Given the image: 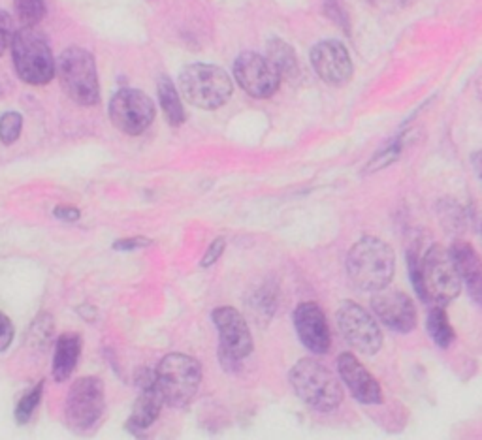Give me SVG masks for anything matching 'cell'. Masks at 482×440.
Segmentation results:
<instances>
[{
    "label": "cell",
    "mask_w": 482,
    "mask_h": 440,
    "mask_svg": "<svg viewBox=\"0 0 482 440\" xmlns=\"http://www.w3.org/2000/svg\"><path fill=\"white\" fill-rule=\"evenodd\" d=\"M110 118L117 130L140 135L154 118L153 100L137 89H120L110 102Z\"/></svg>",
    "instance_id": "cell-11"
},
{
    "label": "cell",
    "mask_w": 482,
    "mask_h": 440,
    "mask_svg": "<svg viewBox=\"0 0 482 440\" xmlns=\"http://www.w3.org/2000/svg\"><path fill=\"white\" fill-rule=\"evenodd\" d=\"M213 324L219 330L220 348L219 360L227 371H237L239 363L253 352V337L245 318L234 307H219L212 313Z\"/></svg>",
    "instance_id": "cell-8"
},
{
    "label": "cell",
    "mask_w": 482,
    "mask_h": 440,
    "mask_svg": "<svg viewBox=\"0 0 482 440\" xmlns=\"http://www.w3.org/2000/svg\"><path fill=\"white\" fill-rule=\"evenodd\" d=\"M42 392H44V382H38L20 399V403H17V406H15V412H13L17 423L25 426V423L30 420V416L34 414V411H37V406L42 401Z\"/></svg>",
    "instance_id": "cell-24"
},
{
    "label": "cell",
    "mask_w": 482,
    "mask_h": 440,
    "mask_svg": "<svg viewBox=\"0 0 482 440\" xmlns=\"http://www.w3.org/2000/svg\"><path fill=\"white\" fill-rule=\"evenodd\" d=\"M451 254H453L454 264L460 271V277L466 281L468 286L475 284L482 279V260L470 243L456 241L451 247Z\"/></svg>",
    "instance_id": "cell-20"
},
{
    "label": "cell",
    "mask_w": 482,
    "mask_h": 440,
    "mask_svg": "<svg viewBox=\"0 0 482 440\" xmlns=\"http://www.w3.org/2000/svg\"><path fill=\"white\" fill-rule=\"evenodd\" d=\"M403 138H405V135H402V138H398L394 143H390L386 149L378 151L377 155L373 157V160L368 164L366 172L375 174V172H378V169H383V167L390 166L392 162L398 160L400 155H402V149H403Z\"/></svg>",
    "instance_id": "cell-26"
},
{
    "label": "cell",
    "mask_w": 482,
    "mask_h": 440,
    "mask_svg": "<svg viewBox=\"0 0 482 440\" xmlns=\"http://www.w3.org/2000/svg\"><path fill=\"white\" fill-rule=\"evenodd\" d=\"M337 324L345 341L360 354L373 355L383 346V333L375 318L354 301H343L337 309Z\"/></svg>",
    "instance_id": "cell-10"
},
{
    "label": "cell",
    "mask_w": 482,
    "mask_h": 440,
    "mask_svg": "<svg viewBox=\"0 0 482 440\" xmlns=\"http://www.w3.org/2000/svg\"><path fill=\"white\" fill-rule=\"evenodd\" d=\"M137 386H140V395H137L134 403L132 414L127 423L129 431H132L134 435L151 428L153 423L157 421L162 406L166 404L153 371H144L142 375L137 377Z\"/></svg>",
    "instance_id": "cell-16"
},
{
    "label": "cell",
    "mask_w": 482,
    "mask_h": 440,
    "mask_svg": "<svg viewBox=\"0 0 482 440\" xmlns=\"http://www.w3.org/2000/svg\"><path fill=\"white\" fill-rule=\"evenodd\" d=\"M326 13H328L330 20H334L339 27L345 29V32H349V17L339 0H328V4H326Z\"/></svg>",
    "instance_id": "cell-29"
},
{
    "label": "cell",
    "mask_w": 482,
    "mask_h": 440,
    "mask_svg": "<svg viewBox=\"0 0 482 440\" xmlns=\"http://www.w3.org/2000/svg\"><path fill=\"white\" fill-rule=\"evenodd\" d=\"M55 216L61 220H68V223H76L79 218V211L76 208H57Z\"/></svg>",
    "instance_id": "cell-33"
},
{
    "label": "cell",
    "mask_w": 482,
    "mask_h": 440,
    "mask_svg": "<svg viewBox=\"0 0 482 440\" xmlns=\"http://www.w3.org/2000/svg\"><path fill=\"white\" fill-rule=\"evenodd\" d=\"M13 68L21 81L29 85H46L55 76V59L49 44L34 27H21L12 42Z\"/></svg>",
    "instance_id": "cell-4"
},
{
    "label": "cell",
    "mask_w": 482,
    "mask_h": 440,
    "mask_svg": "<svg viewBox=\"0 0 482 440\" xmlns=\"http://www.w3.org/2000/svg\"><path fill=\"white\" fill-rule=\"evenodd\" d=\"M395 271L392 247L378 237H362L347 254V273L362 292H378L386 288Z\"/></svg>",
    "instance_id": "cell-1"
},
{
    "label": "cell",
    "mask_w": 482,
    "mask_h": 440,
    "mask_svg": "<svg viewBox=\"0 0 482 440\" xmlns=\"http://www.w3.org/2000/svg\"><path fill=\"white\" fill-rule=\"evenodd\" d=\"M234 77L241 89L258 100L273 96L281 85V76L273 64L266 57L254 53V51H245L236 59Z\"/></svg>",
    "instance_id": "cell-12"
},
{
    "label": "cell",
    "mask_w": 482,
    "mask_h": 440,
    "mask_svg": "<svg viewBox=\"0 0 482 440\" xmlns=\"http://www.w3.org/2000/svg\"><path fill=\"white\" fill-rule=\"evenodd\" d=\"M295 328L303 346L313 354H326L330 350L332 337L328 322L317 303H302L295 311Z\"/></svg>",
    "instance_id": "cell-15"
},
{
    "label": "cell",
    "mask_w": 482,
    "mask_h": 440,
    "mask_svg": "<svg viewBox=\"0 0 482 440\" xmlns=\"http://www.w3.org/2000/svg\"><path fill=\"white\" fill-rule=\"evenodd\" d=\"M225 247H227V241L222 240V237H219V240H215L212 243V247L208 249V252L204 254V258H202V267H212L220 257H222V252H225Z\"/></svg>",
    "instance_id": "cell-30"
},
{
    "label": "cell",
    "mask_w": 482,
    "mask_h": 440,
    "mask_svg": "<svg viewBox=\"0 0 482 440\" xmlns=\"http://www.w3.org/2000/svg\"><path fill=\"white\" fill-rule=\"evenodd\" d=\"M159 100H161V106H162V111L168 118V123L171 126H179L183 125L185 121V111H183V106H181V100H179V93L178 89L174 87V83H171L170 77L162 76L159 79Z\"/></svg>",
    "instance_id": "cell-21"
},
{
    "label": "cell",
    "mask_w": 482,
    "mask_h": 440,
    "mask_svg": "<svg viewBox=\"0 0 482 440\" xmlns=\"http://www.w3.org/2000/svg\"><path fill=\"white\" fill-rule=\"evenodd\" d=\"M296 395L319 412H332L343 403V386L334 372L315 360H300L288 372Z\"/></svg>",
    "instance_id": "cell-2"
},
{
    "label": "cell",
    "mask_w": 482,
    "mask_h": 440,
    "mask_svg": "<svg viewBox=\"0 0 482 440\" xmlns=\"http://www.w3.org/2000/svg\"><path fill=\"white\" fill-rule=\"evenodd\" d=\"M179 91L188 104L200 110H219L234 93L230 76L213 64H188L179 74Z\"/></svg>",
    "instance_id": "cell-3"
},
{
    "label": "cell",
    "mask_w": 482,
    "mask_h": 440,
    "mask_svg": "<svg viewBox=\"0 0 482 440\" xmlns=\"http://www.w3.org/2000/svg\"><path fill=\"white\" fill-rule=\"evenodd\" d=\"M395 3H398V4H402V6H403V4H409L411 0H395Z\"/></svg>",
    "instance_id": "cell-35"
},
{
    "label": "cell",
    "mask_w": 482,
    "mask_h": 440,
    "mask_svg": "<svg viewBox=\"0 0 482 440\" xmlns=\"http://www.w3.org/2000/svg\"><path fill=\"white\" fill-rule=\"evenodd\" d=\"M337 371L339 379L345 382L349 392L364 404H381L383 394L381 386L373 379L371 372L362 365L353 354H341L337 360Z\"/></svg>",
    "instance_id": "cell-17"
},
{
    "label": "cell",
    "mask_w": 482,
    "mask_h": 440,
    "mask_svg": "<svg viewBox=\"0 0 482 440\" xmlns=\"http://www.w3.org/2000/svg\"><path fill=\"white\" fill-rule=\"evenodd\" d=\"M312 64L317 76L332 87H345L353 77V61L349 51L336 40L315 44L312 49Z\"/></svg>",
    "instance_id": "cell-13"
},
{
    "label": "cell",
    "mask_w": 482,
    "mask_h": 440,
    "mask_svg": "<svg viewBox=\"0 0 482 440\" xmlns=\"http://www.w3.org/2000/svg\"><path fill=\"white\" fill-rule=\"evenodd\" d=\"M154 379H157L164 403L171 409H183L198 392L202 367L187 354H168L154 371Z\"/></svg>",
    "instance_id": "cell-6"
},
{
    "label": "cell",
    "mask_w": 482,
    "mask_h": 440,
    "mask_svg": "<svg viewBox=\"0 0 482 440\" xmlns=\"http://www.w3.org/2000/svg\"><path fill=\"white\" fill-rule=\"evenodd\" d=\"M15 37V29L12 17L6 12H0V55H4V51L12 45Z\"/></svg>",
    "instance_id": "cell-27"
},
{
    "label": "cell",
    "mask_w": 482,
    "mask_h": 440,
    "mask_svg": "<svg viewBox=\"0 0 482 440\" xmlns=\"http://www.w3.org/2000/svg\"><path fill=\"white\" fill-rule=\"evenodd\" d=\"M473 166H475L477 175H478L480 181H482V151H478L477 155H473Z\"/></svg>",
    "instance_id": "cell-34"
},
{
    "label": "cell",
    "mask_w": 482,
    "mask_h": 440,
    "mask_svg": "<svg viewBox=\"0 0 482 440\" xmlns=\"http://www.w3.org/2000/svg\"><path fill=\"white\" fill-rule=\"evenodd\" d=\"M371 3H378V0H371Z\"/></svg>",
    "instance_id": "cell-36"
},
{
    "label": "cell",
    "mask_w": 482,
    "mask_h": 440,
    "mask_svg": "<svg viewBox=\"0 0 482 440\" xmlns=\"http://www.w3.org/2000/svg\"><path fill=\"white\" fill-rule=\"evenodd\" d=\"M12 338H13L12 322L4 313H0V352H4L12 345Z\"/></svg>",
    "instance_id": "cell-31"
},
{
    "label": "cell",
    "mask_w": 482,
    "mask_h": 440,
    "mask_svg": "<svg viewBox=\"0 0 482 440\" xmlns=\"http://www.w3.org/2000/svg\"><path fill=\"white\" fill-rule=\"evenodd\" d=\"M81 352V338L76 333H62L55 346L54 355V377L57 382H64L72 375Z\"/></svg>",
    "instance_id": "cell-18"
},
{
    "label": "cell",
    "mask_w": 482,
    "mask_h": 440,
    "mask_svg": "<svg viewBox=\"0 0 482 440\" xmlns=\"http://www.w3.org/2000/svg\"><path fill=\"white\" fill-rule=\"evenodd\" d=\"M371 309L386 328L398 333H409L417 326V311L411 297L400 290H392L388 286L375 292Z\"/></svg>",
    "instance_id": "cell-14"
},
{
    "label": "cell",
    "mask_w": 482,
    "mask_h": 440,
    "mask_svg": "<svg viewBox=\"0 0 482 440\" xmlns=\"http://www.w3.org/2000/svg\"><path fill=\"white\" fill-rule=\"evenodd\" d=\"M278 74L281 76V79H288L295 81L300 76V64H298V57L295 53V49H292L287 42L273 38L268 42V57H266Z\"/></svg>",
    "instance_id": "cell-19"
},
{
    "label": "cell",
    "mask_w": 482,
    "mask_h": 440,
    "mask_svg": "<svg viewBox=\"0 0 482 440\" xmlns=\"http://www.w3.org/2000/svg\"><path fill=\"white\" fill-rule=\"evenodd\" d=\"M480 232H482V230H480Z\"/></svg>",
    "instance_id": "cell-37"
},
{
    "label": "cell",
    "mask_w": 482,
    "mask_h": 440,
    "mask_svg": "<svg viewBox=\"0 0 482 440\" xmlns=\"http://www.w3.org/2000/svg\"><path fill=\"white\" fill-rule=\"evenodd\" d=\"M407 262H409V275H411V282L412 286L417 288V294L422 301H428V296H426V288H424V281H422V269H420V264L417 262V258L412 257V254L409 252L407 257Z\"/></svg>",
    "instance_id": "cell-28"
},
{
    "label": "cell",
    "mask_w": 482,
    "mask_h": 440,
    "mask_svg": "<svg viewBox=\"0 0 482 440\" xmlns=\"http://www.w3.org/2000/svg\"><path fill=\"white\" fill-rule=\"evenodd\" d=\"M420 269L428 301L432 299L437 305H446L460 294L461 277L451 250L434 245L426 252Z\"/></svg>",
    "instance_id": "cell-7"
},
{
    "label": "cell",
    "mask_w": 482,
    "mask_h": 440,
    "mask_svg": "<svg viewBox=\"0 0 482 440\" xmlns=\"http://www.w3.org/2000/svg\"><path fill=\"white\" fill-rule=\"evenodd\" d=\"M13 10L21 27H37L46 15L44 0H15Z\"/></svg>",
    "instance_id": "cell-23"
},
{
    "label": "cell",
    "mask_w": 482,
    "mask_h": 440,
    "mask_svg": "<svg viewBox=\"0 0 482 440\" xmlns=\"http://www.w3.org/2000/svg\"><path fill=\"white\" fill-rule=\"evenodd\" d=\"M64 93L79 106H96L100 100L95 57L83 47H68L55 64Z\"/></svg>",
    "instance_id": "cell-5"
},
{
    "label": "cell",
    "mask_w": 482,
    "mask_h": 440,
    "mask_svg": "<svg viewBox=\"0 0 482 440\" xmlns=\"http://www.w3.org/2000/svg\"><path fill=\"white\" fill-rule=\"evenodd\" d=\"M151 241L145 240V237H130V240H119L113 243L115 250H136V249H144L149 247Z\"/></svg>",
    "instance_id": "cell-32"
},
{
    "label": "cell",
    "mask_w": 482,
    "mask_h": 440,
    "mask_svg": "<svg viewBox=\"0 0 482 440\" xmlns=\"http://www.w3.org/2000/svg\"><path fill=\"white\" fill-rule=\"evenodd\" d=\"M426 326H428V333L432 335V338L439 348H449L453 345L454 330L451 326L449 316H446V313L441 309V305H437V307L429 311Z\"/></svg>",
    "instance_id": "cell-22"
},
{
    "label": "cell",
    "mask_w": 482,
    "mask_h": 440,
    "mask_svg": "<svg viewBox=\"0 0 482 440\" xmlns=\"http://www.w3.org/2000/svg\"><path fill=\"white\" fill-rule=\"evenodd\" d=\"M104 384L98 377H83L76 380L66 399V420L76 431L93 428L104 412Z\"/></svg>",
    "instance_id": "cell-9"
},
{
    "label": "cell",
    "mask_w": 482,
    "mask_h": 440,
    "mask_svg": "<svg viewBox=\"0 0 482 440\" xmlns=\"http://www.w3.org/2000/svg\"><path fill=\"white\" fill-rule=\"evenodd\" d=\"M23 130V117L17 111H6L0 117V142L4 145H12L20 140Z\"/></svg>",
    "instance_id": "cell-25"
}]
</instances>
